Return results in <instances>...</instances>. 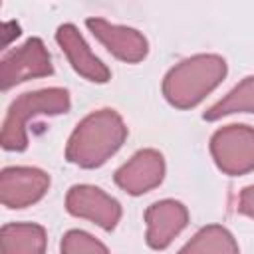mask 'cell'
Wrapping results in <instances>:
<instances>
[{"mask_svg":"<svg viewBox=\"0 0 254 254\" xmlns=\"http://www.w3.org/2000/svg\"><path fill=\"white\" fill-rule=\"evenodd\" d=\"M127 125L115 109H99L83 117L65 145V159L81 169H97L125 143Z\"/></svg>","mask_w":254,"mask_h":254,"instance_id":"6da1fadb","label":"cell"},{"mask_svg":"<svg viewBox=\"0 0 254 254\" xmlns=\"http://www.w3.org/2000/svg\"><path fill=\"white\" fill-rule=\"evenodd\" d=\"M228 65L218 54H196L173 65L163 77V95L177 109L196 107L226 77Z\"/></svg>","mask_w":254,"mask_h":254,"instance_id":"7a4b0ae2","label":"cell"},{"mask_svg":"<svg viewBox=\"0 0 254 254\" xmlns=\"http://www.w3.org/2000/svg\"><path fill=\"white\" fill-rule=\"evenodd\" d=\"M71 107L69 91L65 87H44L26 91L16 97L2 123L0 145L4 151H24L28 147V121L40 115H62Z\"/></svg>","mask_w":254,"mask_h":254,"instance_id":"3957f363","label":"cell"},{"mask_svg":"<svg viewBox=\"0 0 254 254\" xmlns=\"http://www.w3.org/2000/svg\"><path fill=\"white\" fill-rule=\"evenodd\" d=\"M210 155L224 175L240 177L254 171V127L234 123L214 131Z\"/></svg>","mask_w":254,"mask_h":254,"instance_id":"277c9868","label":"cell"},{"mask_svg":"<svg viewBox=\"0 0 254 254\" xmlns=\"http://www.w3.org/2000/svg\"><path fill=\"white\" fill-rule=\"evenodd\" d=\"M54 73L52 56L40 38H28L22 46L10 50L0 60V87L8 91L10 87L24 83L28 79L46 77Z\"/></svg>","mask_w":254,"mask_h":254,"instance_id":"5b68a950","label":"cell"},{"mask_svg":"<svg viewBox=\"0 0 254 254\" xmlns=\"http://www.w3.org/2000/svg\"><path fill=\"white\" fill-rule=\"evenodd\" d=\"M65 210L71 216L91 220L103 230H113L121 220L119 200L93 185H73L65 194Z\"/></svg>","mask_w":254,"mask_h":254,"instance_id":"8992f818","label":"cell"},{"mask_svg":"<svg viewBox=\"0 0 254 254\" xmlns=\"http://www.w3.org/2000/svg\"><path fill=\"white\" fill-rule=\"evenodd\" d=\"M50 175L38 167H4L0 173V200L8 208H26L44 198Z\"/></svg>","mask_w":254,"mask_h":254,"instance_id":"52a82bcc","label":"cell"},{"mask_svg":"<svg viewBox=\"0 0 254 254\" xmlns=\"http://www.w3.org/2000/svg\"><path fill=\"white\" fill-rule=\"evenodd\" d=\"M165 159L157 149H141L115 171V185L131 196L145 194L165 179Z\"/></svg>","mask_w":254,"mask_h":254,"instance_id":"ba28073f","label":"cell"},{"mask_svg":"<svg viewBox=\"0 0 254 254\" xmlns=\"http://www.w3.org/2000/svg\"><path fill=\"white\" fill-rule=\"evenodd\" d=\"M85 26L103 44V48L121 62L139 64L149 54L147 38L135 28L117 26V24H111L103 18H87Z\"/></svg>","mask_w":254,"mask_h":254,"instance_id":"9c48e42d","label":"cell"},{"mask_svg":"<svg viewBox=\"0 0 254 254\" xmlns=\"http://www.w3.org/2000/svg\"><path fill=\"white\" fill-rule=\"evenodd\" d=\"M145 242L153 250H165L189 224V210L175 198L153 202L145 210Z\"/></svg>","mask_w":254,"mask_h":254,"instance_id":"30bf717a","label":"cell"},{"mask_svg":"<svg viewBox=\"0 0 254 254\" xmlns=\"http://www.w3.org/2000/svg\"><path fill=\"white\" fill-rule=\"evenodd\" d=\"M56 42L62 48V52L65 54L71 67L81 77H85L87 81H93V83H107L111 79L109 67L91 52L85 38L79 34L77 26L62 24L56 30Z\"/></svg>","mask_w":254,"mask_h":254,"instance_id":"8fae6325","label":"cell"},{"mask_svg":"<svg viewBox=\"0 0 254 254\" xmlns=\"http://www.w3.org/2000/svg\"><path fill=\"white\" fill-rule=\"evenodd\" d=\"M2 254H46L48 234L36 222H8L0 228Z\"/></svg>","mask_w":254,"mask_h":254,"instance_id":"7c38bea8","label":"cell"},{"mask_svg":"<svg viewBox=\"0 0 254 254\" xmlns=\"http://www.w3.org/2000/svg\"><path fill=\"white\" fill-rule=\"evenodd\" d=\"M177 254H240L234 234L220 226L208 224L202 226Z\"/></svg>","mask_w":254,"mask_h":254,"instance_id":"4fadbf2b","label":"cell"},{"mask_svg":"<svg viewBox=\"0 0 254 254\" xmlns=\"http://www.w3.org/2000/svg\"><path fill=\"white\" fill-rule=\"evenodd\" d=\"M230 113H254V75L244 77L234 89H230L220 101L210 105L204 113V121H216Z\"/></svg>","mask_w":254,"mask_h":254,"instance_id":"5bb4252c","label":"cell"},{"mask_svg":"<svg viewBox=\"0 0 254 254\" xmlns=\"http://www.w3.org/2000/svg\"><path fill=\"white\" fill-rule=\"evenodd\" d=\"M60 254H109V250L93 234L73 228L62 236Z\"/></svg>","mask_w":254,"mask_h":254,"instance_id":"9a60e30c","label":"cell"},{"mask_svg":"<svg viewBox=\"0 0 254 254\" xmlns=\"http://www.w3.org/2000/svg\"><path fill=\"white\" fill-rule=\"evenodd\" d=\"M236 210L248 218H254V185L244 187L238 194V206Z\"/></svg>","mask_w":254,"mask_h":254,"instance_id":"2e32d148","label":"cell"}]
</instances>
